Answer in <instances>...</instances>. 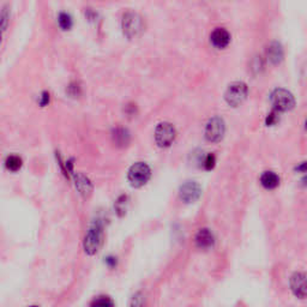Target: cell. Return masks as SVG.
<instances>
[{
    "mask_svg": "<svg viewBox=\"0 0 307 307\" xmlns=\"http://www.w3.org/2000/svg\"><path fill=\"white\" fill-rule=\"evenodd\" d=\"M123 31L129 39H135L144 30L143 18L136 12H126L123 17Z\"/></svg>",
    "mask_w": 307,
    "mask_h": 307,
    "instance_id": "6da1fadb",
    "label": "cell"
},
{
    "mask_svg": "<svg viewBox=\"0 0 307 307\" xmlns=\"http://www.w3.org/2000/svg\"><path fill=\"white\" fill-rule=\"evenodd\" d=\"M271 105L276 112H287L295 105L294 96L286 89H275L270 95Z\"/></svg>",
    "mask_w": 307,
    "mask_h": 307,
    "instance_id": "7a4b0ae2",
    "label": "cell"
},
{
    "mask_svg": "<svg viewBox=\"0 0 307 307\" xmlns=\"http://www.w3.org/2000/svg\"><path fill=\"white\" fill-rule=\"evenodd\" d=\"M102 244V227L100 223H94L89 228L84 238V251L88 254L97 253Z\"/></svg>",
    "mask_w": 307,
    "mask_h": 307,
    "instance_id": "3957f363",
    "label": "cell"
},
{
    "mask_svg": "<svg viewBox=\"0 0 307 307\" xmlns=\"http://www.w3.org/2000/svg\"><path fill=\"white\" fill-rule=\"evenodd\" d=\"M249 94V89L247 85L244 82H234L229 84L225 90L224 99L225 101L232 107H236V106L241 105Z\"/></svg>",
    "mask_w": 307,
    "mask_h": 307,
    "instance_id": "277c9868",
    "label": "cell"
},
{
    "mask_svg": "<svg viewBox=\"0 0 307 307\" xmlns=\"http://www.w3.org/2000/svg\"><path fill=\"white\" fill-rule=\"evenodd\" d=\"M127 176H129V181L131 183L132 186H143V185L148 183L151 176L150 167L146 164H144V162H137V164L131 166Z\"/></svg>",
    "mask_w": 307,
    "mask_h": 307,
    "instance_id": "5b68a950",
    "label": "cell"
},
{
    "mask_svg": "<svg viewBox=\"0 0 307 307\" xmlns=\"http://www.w3.org/2000/svg\"><path fill=\"white\" fill-rule=\"evenodd\" d=\"M175 135V129L172 124L161 123L157 125L156 130H155V140H156L157 145L166 148L174 142Z\"/></svg>",
    "mask_w": 307,
    "mask_h": 307,
    "instance_id": "8992f818",
    "label": "cell"
},
{
    "mask_svg": "<svg viewBox=\"0 0 307 307\" xmlns=\"http://www.w3.org/2000/svg\"><path fill=\"white\" fill-rule=\"evenodd\" d=\"M225 125L223 119L220 116H214L208 121L205 127V138L209 142H219L223 138Z\"/></svg>",
    "mask_w": 307,
    "mask_h": 307,
    "instance_id": "52a82bcc",
    "label": "cell"
},
{
    "mask_svg": "<svg viewBox=\"0 0 307 307\" xmlns=\"http://www.w3.org/2000/svg\"><path fill=\"white\" fill-rule=\"evenodd\" d=\"M290 290L298 299L307 298V274L294 273L289 279Z\"/></svg>",
    "mask_w": 307,
    "mask_h": 307,
    "instance_id": "ba28073f",
    "label": "cell"
},
{
    "mask_svg": "<svg viewBox=\"0 0 307 307\" xmlns=\"http://www.w3.org/2000/svg\"><path fill=\"white\" fill-rule=\"evenodd\" d=\"M179 195H180L183 202L194 203L202 195V189H200L199 184L195 183V181H186L180 186Z\"/></svg>",
    "mask_w": 307,
    "mask_h": 307,
    "instance_id": "9c48e42d",
    "label": "cell"
},
{
    "mask_svg": "<svg viewBox=\"0 0 307 307\" xmlns=\"http://www.w3.org/2000/svg\"><path fill=\"white\" fill-rule=\"evenodd\" d=\"M195 246L200 250H210L211 247L215 244V238H214L213 233L210 232L206 228L198 230V233L195 234Z\"/></svg>",
    "mask_w": 307,
    "mask_h": 307,
    "instance_id": "30bf717a",
    "label": "cell"
},
{
    "mask_svg": "<svg viewBox=\"0 0 307 307\" xmlns=\"http://www.w3.org/2000/svg\"><path fill=\"white\" fill-rule=\"evenodd\" d=\"M210 41L217 48H224L230 42V34L224 28H216L211 32Z\"/></svg>",
    "mask_w": 307,
    "mask_h": 307,
    "instance_id": "8fae6325",
    "label": "cell"
},
{
    "mask_svg": "<svg viewBox=\"0 0 307 307\" xmlns=\"http://www.w3.org/2000/svg\"><path fill=\"white\" fill-rule=\"evenodd\" d=\"M266 56L271 64H279L283 59V48L281 43L271 42L266 48Z\"/></svg>",
    "mask_w": 307,
    "mask_h": 307,
    "instance_id": "7c38bea8",
    "label": "cell"
},
{
    "mask_svg": "<svg viewBox=\"0 0 307 307\" xmlns=\"http://www.w3.org/2000/svg\"><path fill=\"white\" fill-rule=\"evenodd\" d=\"M260 184L266 190H274L279 185V176L274 172H264L260 175Z\"/></svg>",
    "mask_w": 307,
    "mask_h": 307,
    "instance_id": "4fadbf2b",
    "label": "cell"
},
{
    "mask_svg": "<svg viewBox=\"0 0 307 307\" xmlns=\"http://www.w3.org/2000/svg\"><path fill=\"white\" fill-rule=\"evenodd\" d=\"M75 181H76V187H77V190L80 191V194H82L83 195L90 194L92 186H91L90 180H89L85 175L81 174V173L80 174H76Z\"/></svg>",
    "mask_w": 307,
    "mask_h": 307,
    "instance_id": "5bb4252c",
    "label": "cell"
},
{
    "mask_svg": "<svg viewBox=\"0 0 307 307\" xmlns=\"http://www.w3.org/2000/svg\"><path fill=\"white\" fill-rule=\"evenodd\" d=\"M113 140L116 145L125 146L130 143V133L126 129L119 127V129L114 130L113 132Z\"/></svg>",
    "mask_w": 307,
    "mask_h": 307,
    "instance_id": "9a60e30c",
    "label": "cell"
},
{
    "mask_svg": "<svg viewBox=\"0 0 307 307\" xmlns=\"http://www.w3.org/2000/svg\"><path fill=\"white\" fill-rule=\"evenodd\" d=\"M22 167V159L17 155H11L6 159V168L11 172H17Z\"/></svg>",
    "mask_w": 307,
    "mask_h": 307,
    "instance_id": "2e32d148",
    "label": "cell"
},
{
    "mask_svg": "<svg viewBox=\"0 0 307 307\" xmlns=\"http://www.w3.org/2000/svg\"><path fill=\"white\" fill-rule=\"evenodd\" d=\"M58 23H59V27H60L62 30H69V29H71V27H72V17L66 12L59 13Z\"/></svg>",
    "mask_w": 307,
    "mask_h": 307,
    "instance_id": "e0dca14e",
    "label": "cell"
},
{
    "mask_svg": "<svg viewBox=\"0 0 307 307\" xmlns=\"http://www.w3.org/2000/svg\"><path fill=\"white\" fill-rule=\"evenodd\" d=\"M90 307H114V303L110 297H99L92 301Z\"/></svg>",
    "mask_w": 307,
    "mask_h": 307,
    "instance_id": "ac0fdd59",
    "label": "cell"
},
{
    "mask_svg": "<svg viewBox=\"0 0 307 307\" xmlns=\"http://www.w3.org/2000/svg\"><path fill=\"white\" fill-rule=\"evenodd\" d=\"M215 164H216V157L214 154L206 155L204 161H203V166H204V168L206 170L213 169V168L215 167Z\"/></svg>",
    "mask_w": 307,
    "mask_h": 307,
    "instance_id": "d6986e66",
    "label": "cell"
},
{
    "mask_svg": "<svg viewBox=\"0 0 307 307\" xmlns=\"http://www.w3.org/2000/svg\"><path fill=\"white\" fill-rule=\"evenodd\" d=\"M279 112H276L275 110L273 111L270 114H268V116H266L265 119V124L268 125V126H273L274 124H276V121L279 120Z\"/></svg>",
    "mask_w": 307,
    "mask_h": 307,
    "instance_id": "ffe728a7",
    "label": "cell"
},
{
    "mask_svg": "<svg viewBox=\"0 0 307 307\" xmlns=\"http://www.w3.org/2000/svg\"><path fill=\"white\" fill-rule=\"evenodd\" d=\"M131 307H144L143 298L140 297V294H137L136 297H133L132 303H131Z\"/></svg>",
    "mask_w": 307,
    "mask_h": 307,
    "instance_id": "44dd1931",
    "label": "cell"
},
{
    "mask_svg": "<svg viewBox=\"0 0 307 307\" xmlns=\"http://www.w3.org/2000/svg\"><path fill=\"white\" fill-rule=\"evenodd\" d=\"M48 103H50V94H48L47 91H43L41 97H40V105H41L42 107H45Z\"/></svg>",
    "mask_w": 307,
    "mask_h": 307,
    "instance_id": "7402d4cb",
    "label": "cell"
},
{
    "mask_svg": "<svg viewBox=\"0 0 307 307\" xmlns=\"http://www.w3.org/2000/svg\"><path fill=\"white\" fill-rule=\"evenodd\" d=\"M106 263H107V264L110 265L111 268H114V266L116 265V258H114V257H108L107 259H106Z\"/></svg>",
    "mask_w": 307,
    "mask_h": 307,
    "instance_id": "603a6c76",
    "label": "cell"
},
{
    "mask_svg": "<svg viewBox=\"0 0 307 307\" xmlns=\"http://www.w3.org/2000/svg\"><path fill=\"white\" fill-rule=\"evenodd\" d=\"M298 170H300V172H304V173H307V162H303L299 167H297Z\"/></svg>",
    "mask_w": 307,
    "mask_h": 307,
    "instance_id": "cb8c5ba5",
    "label": "cell"
},
{
    "mask_svg": "<svg viewBox=\"0 0 307 307\" xmlns=\"http://www.w3.org/2000/svg\"><path fill=\"white\" fill-rule=\"evenodd\" d=\"M303 184L305 185V186H307V175H306V176H304V179H303Z\"/></svg>",
    "mask_w": 307,
    "mask_h": 307,
    "instance_id": "d4e9b609",
    "label": "cell"
},
{
    "mask_svg": "<svg viewBox=\"0 0 307 307\" xmlns=\"http://www.w3.org/2000/svg\"><path fill=\"white\" fill-rule=\"evenodd\" d=\"M305 126H306V129H307V119H306V123H305Z\"/></svg>",
    "mask_w": 307,
    "mask_h": 307,
    "instance_id": "484cf974",
    "label": "cell"
},
{
    "mask_svg": "<svg viewBox=\"0 0 307 307\" xmlns=\"http://www.w3.org/2000/svg\"><path fill=\"white\" fill-rule=\"evenodd\" d=\"M30 307H39V306H30Z\"/></svg>",
    "mask_w": 307,
    "mask_h": 307,
    "instance_id": "4316f807",
    "label": "cell"
}]
</instances>
